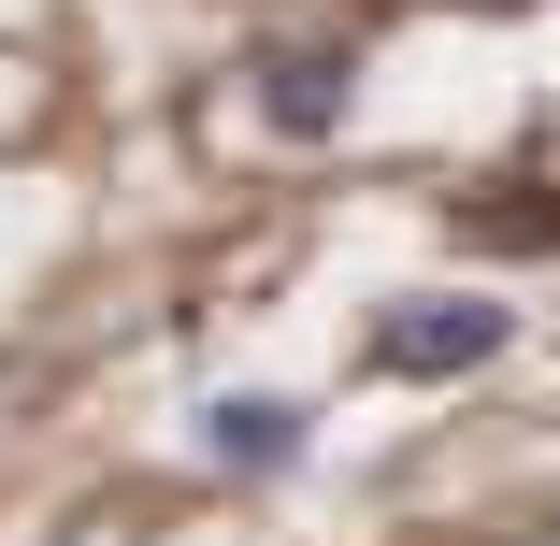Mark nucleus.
I'll return each mask as SVG.
<instances>
[{
    "mask_svg": "<svg viewBox=\"0 0 560 546\" xmlns=\"http://www.w3.org/2000/svg\"><path fill=\"white\" fill-rule=\"evenodd\" d=\"M259 130H288V144H330V130H346L360 116V58L346 44H259Z\"/></svg>",
    "mask_w": 560,
    "mask_h": 546,
    "instance_id": "nucleus-1",
    "label": "nucleus"
},
{
    "mask_svg": "<svg viewBox=\"0 0 560 546\" xmlns=\"http://www.w3.org/2000/svg\"><path fill=\"white\" fill-rule=\"evenodd\" d=\"M503 346H517V316H503V302H402L388 332H374L388 374H489Z\"/></svg>",
    "mask_w": 560,
    "mask_h": 546,
    "instance_id": "nucleus-2",
    "label": "nucleus"
},
{
    "mask_svg": "<svg viewBox=\"0 0 560 546\" xmlns=\"http://www.w3.org/2000/svg\"><path fill=\"white\" fill-rule=\"evenodd\" d=\"M201 461L215 475H288L302 461V403L288 388H215L201 403Z\"/></svg>",
    "mask_w": 560,
    "mask_h": 546,
    "instance_id": "nucleus-3",
    "label": "nucleus"
}]
</instances>
